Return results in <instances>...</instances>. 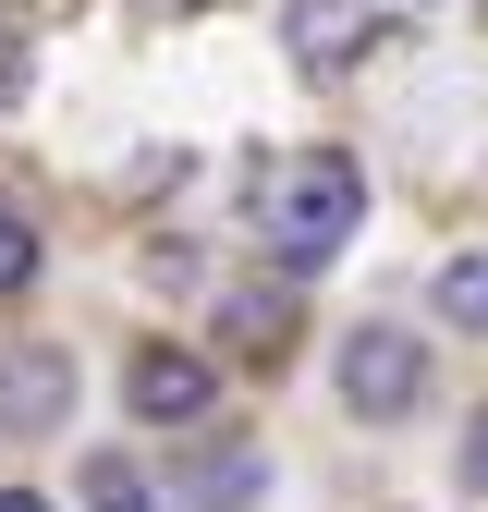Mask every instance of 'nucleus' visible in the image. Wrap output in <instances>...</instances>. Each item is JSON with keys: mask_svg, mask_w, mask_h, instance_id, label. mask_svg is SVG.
Listing matches in <instances>:
<instances>
[{"mask_svg": "<svg viewBox=\"0 0 488 512\" xmlns=\"http://www.w3.org/2000/svg\"><path fill=\"white\" fill-rule=\"evenodd\" d=\"M354 220H366V171L342 147H293V159L257 171V244L281 269H330L354 244Z\"/></svg>", "mask_w": 488, "mask_h": 512, "instance_id": "nucleus-1", "label": "nucleus"}, {"mask_svg": "<svg viewBox=\"0 0 488 512\" xmlns=\"http://www.w3.org/2000/svg\"><path fill=\"white\" fill-rule=\"evenodd\" d=\"M342 403L379 415V427L415 415V403H427V342H403V330H354V342H342Z\"/></svg>", "mask_w": 488, "mask_h": 512, "instance_id": "nucleus-2", "label": "nucleus"}, {"mask_svg": "<svg viewBox=\"0 0 488 512\" xmlns=\"http://www.w3.org/2000/svg\"><path fill=\"white\" fill-rule=\"evenodd\" d=\"M122 391H135L147 427H183V415H208V403H220V366H208V354H183V342H147L135 366H122Z\"/></svg>", "mask_w": 488, "mask_h": 512, "instance_id": "nucleus-3", "label": "nucleus"}, {"mask_svg": "<svg viewBox=\"0 0 488 512\" xmlns=\"http://www.w3.org/2000/svg\"><path fill=\"white\" fill-rule=\"evenodd\" d=\"M61 415H74V354H49V342L0 354V427H13V439H49Z\"/></svg>", "mask_w": 488, "mask_h": 512, "instance_id": "nucleus-4", "label": "nucleus"}, {"mask_svg": "<svg viewBox=\"0 0 488 512\" xmlns=\"http://www.w3.org/2000/svg\"><path fill=\"white\" fill-rule=\"evenodd\" d=\"M281 37H293V61H305V74H342V61L366 49V0H293V13H281Z\"/></svg>", "mask_w": 488, "mask_h": 512, "instance_id": "nucleus-5", "label": "nucleus"}, {"mask_svg": "<svg viewBox=\"0 0 488 512\" xmlns=\"http://www.w3.org/2000/svg\"><path fill=\"white\" fill-rule=\"evenodd\" d=\"M220 330H232V354H257V366H281V342H293V293H220Z\"/></svg>", "mask_w": 488, "mask_h": 512, "instance_id": "nucleus-6", "label": "nucleus"}, {"mask_svg": "<svg viewBox=\"0 0 488 512\" xmlns=\"http://www.w3.org/2000/svg\"><path fill=\"white\" fill-rule=\"evenodd\" d=\"M171 488H183V500H196V512H244V500H257V488H269V464H257V452H196V464H183Z\"/></svg>", "mask_w": 488, "mask_h": 512, "instance_id": "nucleus-7", "label": "nucleus"}, {"mask_svg": "<svg viewBox=\"0 0 488 512\" xmlns=\"http://www.w3.org/2000/svg\"><path fill=\"white\" fill-rule=\"evenodd\" d=\"M440 317H452V330H488V244L440 269Z\"/></svg>", "mask_w": 488, "mask_h": 512, "instance_id": "nucleus-8", "label": "nucleus"}, {"mask_svg": "<svg viewBox=\"0 0 488 512\" xmlns=\"http://www.w3.org/2000/svg\"><path fill=\"white\" fill-rule=\"evenodd\" d=\"M86 512H147V476L122 464V452H98L86 464Z\"/></svg>", "mask_w": 488, "mask_h": 512, "instance_id": "nucleus-9", "label": "nucleus"}, {"mask_svg": "<svg viewBox=\"0 0 488 512\" xmlns=\"http://www.w3.org/2000/svg\"><path fill=\"white\" fill-rule=\"evenodd\" d=\"M25 281H37V232L0 208V293H25Z\"/></svg>", "mask_w": 488, "mask_h": 512, "instance_id": "nucleus-10", "label": "nucleus"}, {"mask_svg": "<svg viewBox=\"0 0 488 512\" xmlns=\"http://www.w3.org/2000/svg\"><path fill=\"white\" fill-rule=\"evenodd\" d=\"M464 488H488V415H476V439H464Z\"/></svg>", "mask_w": 488, "mask_h": 512, "instance_id": "nucleus-11", "label": "nucleus"}, {"mask_svg": "<svg viewBox=\"0 0 488 512\" xmlns=\"http://www.w3.org/2000/svg\"><path fill=\"white\" fill-rule=\"evenodd\" d=\"M0 512H49V500H37V488H0Z\"/></svg>", "mask_w": 488, "mask_h": 512, "instance_id": "nucleus-12", "label": "nucleus"}, {"mask_svg": "<svg viewBox=\"0 0 488 512\" xmlns=\"http://www.w3.org/2000/svg\"><path fill=\"white\" fill-rule=\"evenodd\" d=\"M476 13H488V0H476Z\"/></svg>", "mask_w": 488, "mask_h": 512, "instance_id": "nucleus-13", "label": "nucleus"}]
</instances>
